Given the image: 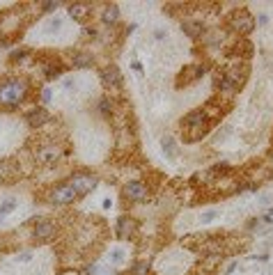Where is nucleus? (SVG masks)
Returning a JSON list of instances; mask_svg holds the SVG:
<instances>
[{
    "label": "nucleus",
    "instance_id": "9b49d317",
    "mask_svg": "<svg viewBox=\"0 0 273 275\" xmlns=\"http://www.w3.org/2000/svg\"><path fill=\"white\" fill-rule=\"evenodd\" d=\"M69 16H71L74 21L85 23L92 16V5H87V2H71V5H69Z\"/></svg>",
    "mask_w": 273,
    "mask_h": 275
},
{
    "label": "nucleus",
    "instance_id": "1a4fd4ad",
    "mask_svg": "<svg viewBox=\"0 0 273 275\" xmlns=\"http://www.w3.org/2000/svg\"><path fill=\"white\" fill-rule=\"evenodd\" d=\"M99 78L106 87H120L122 85V71L117 64H106V67L99 71Z\"/></svg>",
    "mask_w": 273,
    "mask_h": 275
},
{
    "label": "nucleus",
    "instance_id": "bb28decb",
    "mask_svg": "<svg viewBox=\"0 0 273 275\" xmlns=\"http://www.w3.org/2000/svg\"><path fill=\"white\" fill-rule=\"evenodd\" d=\"M154 37H156V39H163V37H166V32H163V30H156V32H154Z\"/></svg>",
    "mask_w": 273,
    "mask_h": 275
},
{
    "label": "nucleus",
    "instance_id": "a878e982",
    "mask_svg": "<svg viewBox=\"0 0 273 275\" xmlns=\"http://www.w3.org/2000/svg\"><path fill=\"white\" fill-rule=\"evenodd\" d=\"M58 275H81L78 271H74V268H64V271H60Z\"/></svg>",
    "mask_w": 273,
    "mask_h": 275
},
{
    "label": "nucleus",
    "instance_id": "5701e85b",
    "mask_svg": "<svg viewBox=\"0 0 273 275\" xmlns=\"http://www.w3.org/2000/svg\"><path fill=\"white\" fill-rule=\"evenodd\" d=\"M42 12H55V9L60 7V2H42Z\"/></svg>",
    "mask_w": 273,
    "mask_h": 275
},
{
    "label": "nucleus",
    "instance_id": "c85d7f7f",
    "mask_svg": "<svg viewBox=\"0 0 273 275\" xmlns=\"http://www.w3.org/2000/svg\"><path fill=\"white\" fill-rule=\"evenodd\" d=\"M0 170H2V165H0Z\"/></svg>",
    "mask_w": 273,
    "mask_h": 275
},
{
    "label": "nucleus",
    "instance_id": "39448f33",
    "mask_svg": "<svg viewBox=\"0 0 273 275\" xmlns=\"http://www.w3.org/2000/svg\"><path fill=\"white\" fill-rule=\"evenodd\" d=\"M46 200L51 202V204H60V207H64V204L76 202L78 200V193L69 186L67 181H64V184H58V186L51 188V190L46 193Z\"/></svg>",
    "mask_w": 273,
    "mask_h": 275
},
{
    "label": "nucleus",
    "instance_id": "f3484780",
    "mask_svg": "<svg viewBox=\"0 0 273 275\" xmlns=\"http://www.w3.org/2000/svg\"><path fill=\"white\" fill-rule=\"evenodd\" d=\"M161 147H163V151H166L168 158H175L177 156V142H175V138L166 135V138L161 140Z\"/></svg>",
    "mask_w": 273,
    "mask_h": 275
},
{
    "label": "nucleus",
    "instance_id": "2eb2a0df",
    "mask_svg": "<svg viewBox=\"0 0 273 275\" xmlns=\"http://www.w3.org/2000/svg\"><path fill=\"white\" fill-rule=\"evenodd\" d=\"M37 158L42 163H55L58 158H60V149L55 147V145H46L37 151Z\"/></svg>",
    "mask_w": 273,
    "mask_h": 275
},
{
    "label": "nucleus",
    "instance_id": "0eeeda50",
    "mask_svg": "<svg viewBox=\"0 0 273 275\" xmlns=\"http://www.w3.org/2000/svg\"><path fill=\"white\" fill-rule=\"evenodd\" d=\"M58 234V225L53 220H46V218H39L35 227H32V238L39 241V243H46V241H51V238Z\"/></svg>",
    "mask_w": 273,
    "mask_h": 275
},
{
    "label": "nucleus",
    "instance_id": "393cba45",
    "mask_svg": "<svg viewBox=\"0 0 273 275\" xmlns=\"http://www.w3.org/2000/svg\"><path fill=\"white\" fill-rule=\"evenodd\" d=\"M42 101H44V104L51 101V89H44V92H42Z\"/></svg>",
    "mask_w": 273,
    "mask_h": 275
},
{
    "label": "nucleus",
    "instance_id": "cd10ccee",
    "mask_svg": "<svg viewBox=\"0 0 273 275\" xmlns=\"http://www.w3.org/2000/svg\"><path fill=\"white\" fill-rule=\"evenodd\" d=\"M0 35H2V23H0Z\"/></svg>",
    "mask_w": 273,
    "mask_h": 275
},
{
    "label": "nucleus",
    "instance_id": "ddd939ff",
    "mask_svg": "<svg viewBox=\"0 0 273 275\" xmlns=\"http://www.w3.org/2000/svg\"><path fill=\"white\" fill-rule=\"evenodd\" d=\"M182 30L184 35H189L190 39H200L205 35V28H202V23L200 21H193V19H184L182 21Z\"/></svg>",
    "mask_w": 273,
    "mask_h": 275
},
{
    "label": "nucleus",
    "instance_id": "6ab92c4d",
    "mask_svg": "<svg viewBox=\"0 0 273 275\" xmlns=\"http://www.w3.org/2000/svg\"><path fill=\"white\" fill-rule=\"evenodd\" d=\"M14 209H16V200H14V197H7V200L0 204V223H2V220H5V218H7Z\"/></svg>",
    "mask_w": 273,
    "mask_h": 275
},
{
    "label": "nucleus",
    "instance_id": "b1692460",
    "mask_svg": "<svg viewBox=\"0 0 273 275\" xmlns=\"http://www.w3.org/2000/svg\"><path fill=\"white\" fill-rule=\"evenodd\" d=\"M32 259V254L30 253H21L19 257H16V261H30Z\"/></svg>",
    "mask_w": 273,
    "mask_h": 275
},
{
    "label": "nucleus",
    "instance_id": "7ed1b4c3",
    "mask_svg": "<svg viewBox=\"0 0 273 275\" xmlns=\"http://www.w3.org/2000/svg\"><path fill=\"white\" fill-rule=\"evenodd\" d=\"M228 25L232 30H234L236 35H241V37H246V35H251L252 30H255V16L248 12V9H234L232 14H230L228 19Z\"/></svg>",
    "mask_w": 273,
    "mask_h": 275
},
{
    "label": "nucleus",
    "instance_id": "412c9836",
    "mask_svg": "<svg viewBox=\"0 0 273 275\" xmlns=\"http://www.w3.org/2000/svg\"><path fill=\"white\" fill-rule=\"evenodd\" d=\"M218 216H220V211H213V209H211V211H207V213H202V216H200V223H202V225H209L211 220H216Z\"/></svg>",
    "mask_w": 273,
    "mask_h": 275
},
{
    "label": "nucleus",
    "instance_id": "f03ea898",
    "mask_svg": "<svg viewBox=\"0 0 273 275\" xmlns=\"http://www.w3.org/2000/svg\"><path fill=\"white\" fill-rule=\"evenodd\" d=\"M211 128V117L207 115L205 108H195L184 115V122H182V133H184V140L186 142H197L202 140Z\"/></svg>",
    "mask_w": 273,
    "mask_h": 275
},
{
    "label": "nucleus",
    "instance_id": "6e6552de",
    "mask_svg": "<svg viewBox=\"0 0 273 275\" xmlns=\"http://www.w3.org/2000/svg\"><path fill=\"white\" fill-rule=\"evenodd\" d=\"M207 62H195V64H186L182 74H179V85H189V83L200 81L207 74Z\"/></svg>",
    "mask_w": 273,
    "mask_h": 275
},
{
    "label": "nucleus",
    "instance_id": "20e7f679",
    "mask_svg": "<svg viewBox=\"0 0 273 275\" xmlns=\"http://www.w3.org/2000/svg\"><path fill=\"white\" fill-rule=\"evenodd\" d=\"M67 184L74 188L78 193V197H81V195L92 193V190L99 186V179H97V174H90V172H76V174H71V177L67 179Z\"/></svg>",
    "mask_w": 273,
    "mask_h": 275
},
{
    "label": "nucleus",
    "instance_id": "a211bd4d",
    "mask_svg": "<svg viewBox=\"0 0 273 275\" xmlns=\"http://www.w3.org/2000/svg\"><path fill=\"white\" fill-rule=\"evenodd\" d=\"M113 110H115V104H113V99H108V97L99 99V112H101V115H104V117H110V115H113Z\"/></svg>",
    "mask_w": 273,
    "mask_h": 275
},
{
    "label": "nucleus",
    "instance_id": "aec40b11",
    "mask_svg": "<svg viewBox=\"0 0 273 275\" xmlns=\"http://www.w3.org/2000/svg\"><path fill=\"white\" fill-rule=\"evenodd\" d=\"M149 271H152V266H149L147 261H136V264L129 268V275H149Z\"/></svg>",
    "mask_w": 273,
    "mask_h": 275
},
{
    "label": "nucleus",
    "instance_id": "9d476101",
    "mask_svg": "<svg viewBox=\"0 0 273 275\" xmlns=\"http://www.w3.org/2000/svg\"><path fill=\"white\" fill-rule=\"evenodd\" d=\"M25 119H28V124L30 127H46L48 122H51V115H48V110L46 108H42V106H37V108H32L28 115H25Z\"/></svg>",
    "mask_w": 273,
    "mask_h": 275
},
{
    "label": "nucleus",
    "instance_id": "423d86ee",
    "mask_svg": "<svg viewBox=\"0 0 273 275\" xmlns=\"http://www.w3.org/2000/svg\"><path fill=\"white\" fill-rule=\"evenodd\" d=\"M122 195H124V200L129 202H145L149 197V186L145 184V181H129V184H124L122 188Z\"/></svg>",
    "mask_w": 273,
    "mask_h": 275
},
{
    "label": "nucleus",
    "instance_id": "4468645a",
    "mask_svg": "<svg viewBox=\"0 0 273 275\" xmlns=\"http://www.w3.org/2000/svg\"><path fill=\"white\" fill-rule=\"evenodd\" d=\"M94 64V55L87 51H76L71 55V67L74 69H87Z\"/></svg>",
    "mask_w": 273,
    "mask_h": 275
},
{
    "label": "nucleus",
    "instance_id": "f257e3e1",
    "mask_svg": "<svg viewBox=\"0 0 273 275\" xmlns=\"http://www.w3.org/2000/svg\"><path fill=\"white\" fill-rule=\"evenodd\" d=\"M30 94V83L25 78L0 81V110H16Z\"/></svg>",
    "mask_w": 273,
    "mask_h": 275
},
{
    "label": "nucleus",
    "instance_id": "f8f14e48",
    "mask_svg": "<svg viewBox=\"0 0 273 275\" xmlns=\"http://www.w3.org/2000/svg\"><path fill=\"white\" fill-rule=\"evenodd\" d=\"M136 230H138V223L131 216H122L120 220H117V236H120V238L133 236V234H136Z\"/></svg>",
    "mask_w": 273,
    "mask_h": 275
},
{
    "label": "nucleus",
    "instance_id": "4be33fe9",
    "mask_svg": "<svg viewBox=\"0 0 273 275\" xmlns=\"http://www.w3.org/2000/svg\"><path fill=\"white\" fill-rule=\"evenodd\" d=\"M108 259H110V264H120L124 259V250H113V253L108 254Z\"/></svg>",
    "mask_w": 273,
    "mask_h": 275
},
{
    "label": "nucleus",
    "instance_id": "dca6fc26",
    "mask_svg": "<svg viewBox=\"0 0 273 275\" xmlns=\"http://www.w3.org/2000/svg\"><path fill=\"white\" fill-rule=\"evenodd\" d=\"M101 21H104V25H115V23L120 21V9H117V5H106L104 14H101Z\"/></svg>",
    "mask_w": 273,
    "mask_h": 275
}]
</instances>
